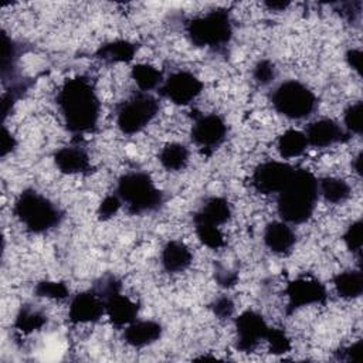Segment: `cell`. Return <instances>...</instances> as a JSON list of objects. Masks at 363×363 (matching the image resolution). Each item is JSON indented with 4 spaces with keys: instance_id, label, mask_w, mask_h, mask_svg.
I'll return each instance as SVG.
<instances>
[{
    "instance_id": "obj_41",
    "label": "cell",
    "mask_w": 363,
    "mask_h": 363,
    "mask_svg": "<svg viewBox=\"0 0 363 363\" xmlns=\"http://www.w3.org/2000/svg\"><path fill=\"white\" fill-rule=\"evenodd\" d=\"M269 10H285L288 6H289V3L288 1H265L264 3Z\"/></svg>"
},
{
    "instance_id": "obj_26",
    "label": "cell",
    "mask_w": 363,
    "mask_h": 363,
    "mask_svg": "<svg viewBox=\"0 0 363 363\" xmlns=\"http://www.w3.org/2000/svg\"><path fill=\"white\" fill-rule=\"evenodd\" d=\"M130 77L135 81L140 92H149L152 89H159L163 82L162 72L150 64H136L132 67Z\"/></svg>"
},
{
    "instance_id": "obj_36",
    "label": "cell",
    "mask_w": 363,
    "mask_h": 363,
    "mask_svg": "<svg viewBox=\"0 0 363 363\" xmlns=\"http://www.w3.org/2000/svg\"><path fill=\"white\" fill-rule=\"evenodd\" d=\"M213 313L218 318V319H228L233 316L234 313V302L228 298V296H220L217 298L211 305H210Z\"/></svg>"
},
{
    "instance_id": "obj_10",
    "label": "cell",
    "mask_w": 363,
    "mask_h": 363,
    "mask_svg": "<svg viewBox=\"0 0 363 363\" xmlns=\"http://www.w3.org/2000/svg\"><path fill=\"white\" fill-rule=\"evenodd\" d=\"M269 326L262 315L255 311L247 309L235 318V346L242 353L254 352L261 340H265Z\"/></svg>"
},
{
    "instance_id": "obj_19",
    "label": "cell",
    "mask_w": 363,
    "mask_h": 363,
    "mask_svg": "<svg viewBox=\"0 0 363 363\" xmlns=\"http://www.w3.org/2000/svg\"><path fill=\"white\" fill-rule=\"evenodd\" d=\"M296 242L294 230L285 221H272L264 230V244L275 254H288Z\"/></svg>"
},
{
    "instance_id": "obj_1",
    "label": "cell",
    "mask_w": 363,
    "mask_h": 363,
    "mask_svg": "<svg viewBox=\"0 0 363 363\" xmlns=\"http://www.w3.org/2000/svg\"><path fill=\"white\" fill-rule=\"evenodd\" d=\"M65 128L74 135L92 132L99 121L101 102L92 82L74 77L61 85L55 98Z\"/></svg>"
},
{
    "instance_id": "obj_13",
    "label": "cell",
    "mask_w": 363,
    "mask_h": 363,
    "mask_svg": "<svg viewBox=\"0 0 363 363\" xmlns=\"http://www.w3.org/2000/svg\"><path fill=\"white\" fill-rule=\"evenodd\" d=\"M295 167L288 163L268 160L258 164L252 173V187L261 194L279 193L291 179Z\"/></svg>"
},
{
    "instance_id": "obj_38",
    "label": "cell",
    "mask_w": 363,
    "mask_h": 363,
    "mask_svg": "<svg viewBox=\"0 0 363 363\" xmlns=\"http://www.w3.org/2000/svg\"><path fill=\"white\" fill-rule=\"evenodd\" d=\"M345 58L347 65L360 75L362 74V51L359 48H350L347 50Z\"/></svg>"
},
{
    "instance_id": "obj_17",
    "label": "cell",
    "mask_w": 363,
    "mask_h": 363,
    "mask_svg": "<svg viewBox=\"0 0 363 363\" xmlns=\"http://www.w3.org/2000/svg\"><path fill=\"white\" fill-rule=\"evenodd\" d=\"M231 217V206L227 199L220 196H211L204 200L199 211L193 216V224L201 223L208 225H221Z\"/></svg>"
},
{
    "instance_id": "obj_18",
    "label": "cell",
    "mask_w": 363,
    "mask_h": 363,
    "mask_svg": "<svg viewBox=\"0 0 363 363\" xmlns=\"http://www.w3.org/2000/svg\"><path fill=\"white\" fill-rule=\"evenodd\" d=\"M163 328L156 320H133L125 328L123 339L132 347H145L160 339Z\"/></svg>"
},
{
    "instance_id": "obj_23",
    "label": "cell",
    "mask_w": 363,
    "mask_h": 363,
    "mask_svg": "<svg viewBox=\"0 0 363 363\" xmlns=\"http://www.w3.org/2000/svg\"><path fill=\"white\" fill-rule=\"evenodd\" d=\"M308 140L303 132L288 129L277 140V150L282 159H292L301 156L306 147Z\"/></svg>"
},
{
    "instance_id": "obj_31",
    "label": "cell",
    "mask_w": 363,
    "mask_h": 363,
    "mask_svg": "<svg viewBox=\"0 0 363 363\" xmlns=\"http://www.w3.org/2000/svg\"><path fill=\"white\" fill-rule=\"evenodd\" d=\"M1 40H3V57H1V74L3 78H6L7 72L11 71L13 74V68L16 61L18 60V54H20V45H17L11 38H9V35L6 33L1 34Z\"/></svg>"
},
{
    "instance_id": "obj_9",
    "label": "cell",
    "mask_w": 363,
    "mask_h": 363,
    "mask_svg": "<svg viewBox=\"0 0 363 363\" xmlns=\"http://www.w3.org/2000/svg\"><path fill=\"white\" fill-rule=\"evenodd\" d=\"M159 94L174 105H189L203 91V82L189 71H176L163 79Z\"/></svg>"
},
{
    "instance_id": "obj_11",
    "label": "cell",
    "mask_w": 363,
    "mask_h": 363,
    "mask_svg": "<svg viewBox=\"0 0 363 363\" xmlns=\"http://www.w3.org/2000/svg\"><path fill=\"white\" fill-rule=\"evenodd\" d=\"M285 294L288 298L286 313H292L303 306L325 303L328 299L325 285L312 277H299L291 281L285 288Z\"/></svg>"
},
{
    "instance_id": "obj_8",
    "label": "cell",
    "mask_w": 363,
    "mask_h": 363,
    "mask_svg": "<svg viewBox=\"0 0 363 363\" xmlns=\"http://www.w3.org/2000/svg\"><path fill=\"white\" fill-rule=\"evenodd\" d=\"M95 289L104 298L105 315H108L113 326H128L138 319L139 303L121 292V282L115 277L109 275L102 278Z\"/></svg>"
},
{
    "instance_id": "obj_39",
    "label": "cell",
    "mask_w": 363,
    "mask_h": 363,
    "mask_svg": "<svg viewBox=\"0 0 363 363\" xmlns=\"http://www.w3.org/2000/svg\"><path fill=\"white\" fill-rule=\"evenodd\" d=\"M237 278L238 277H237L235 272H230V271H225V269H221V271L216 272V279H217V282L221 286H233V285H235Z\"/></svg>"
},
{
    "instance_id": "obj_42",
    "label": "cell",
    "mask_w": 363,
    "mask_h": 363,
    "mask_svg": "<svg viewBox=\"0 0 363 363\" xmlns=\"http://www.w3.org/2000/svg\"><path fill=\"white\" fill-rule=\"evenodd\" d=\"M352 166H353V170L360 176L362 174V152H359L357 156L353 159Z\"/></svg>"
},
{
    "instance_id": "obj_5",
    "label": "cell",
    "mask_w": 363,
    "mask_h": 363,
    "mask_svg": "<svg viewBox=\"0 0 363 363\" xmlns=\"http://www.w3.org/2000/svg\"><path fill=\"white\" fill-rule=\"evenodd\" d=\"M186 33L196 47L221 51L233 38V23L228 10L216 9L187 21Z\"/></svg>"
},
{
    "instance_id": "obj_35",
    "label": "cell",
    "mask_w": 363,
    "mask_h": 363,
    "mask_svg": "<svg viewBox=\"0 0 363 363\" xmlns=\"http://www.w3.org/2000/svg\"><path fill=\"white\" fill-rule=\"evenodd\" d=\"M121 206H122V201H121V199L118 197L116 193H115V194H108V196L101 201V204H99V207H98V211H96L98 218L102 220V221L109 220L111 217H113V216L118 213V210L121 208Z\"/></svg>"
},
{
    "instance_id": "obj_20",
    "label": "cell",
    "mask_w": 363,
    "mask_h": 363,
    "mask_svg": "<svg viewBox=\"0 0 363 363\" xmlns=\"http://www.w3.org/2000/svg\"><path fill=\"white\" fill-rule=\"evenodd\" d=\"M193 261L190 248L177 240L167 241L160 254V262L166 272L179 274L186 271Z\"/></svg>"
},
{
    "instance_id": "obj_29",
    "label": "cell",
    "mask_w": 363,
    "mask_h": 363,
    "mask_svg": "<svg viewBox=\"0 0 363 363\" xmlns=\"http://www.w3.org/2000/svg\"><path fill=\"white\" fill-rule=\"evenodd\" d=\"M194 228H196V234H197L199 240L206 247H208L211 250H218L225 245V238L218 227L197 223V224H194Z\"/></svg>"
},
{
    "instance_id": "obj_12",
    "label": "cell",
    "mask_w": 363,
    "mask_h": 363,
    "mask_svg": "<svg viewBox=\"0 0 363 363\" xmlns=\"http://www.w3.org/2000/svg\"><path fill=\"white\" fill-rule=\"evenodd\" d=\"M227 132V123L220 115L207 113L194 119L190 136L194 145L210 153L225 140Z\"/></svg>"
},
{
    "instance_id": "obj_32",
    "label": "cell",
    "mask_w": 363,
    "mask_h": 363,
    "mask_svg": "<svg viewBox=\"0 0 363 363\" xmlns=\"http://www.w3.org/2000/svg\"><path fill=\"white\" fill-rule=\"evenodd\" d=\"M265 340L268 342L269 352L274 354H284L292 349L291 340L286 336V333L277 328H269Z\"/></svg>"
},
{
    "instance_id": "obj_16",
    "label": "cell",
    "mask_w": 363,
    "mask_h": 363,
    "mask_svg": "<svg viewBox=\"0 0 363 363\" xmlns=\"http://www.w3.org/2000/svg\"><path fill=\"white\" fill-rule=\"evenodd\" d=\"M54 163L65 174H88L92 169L88 153L79 146H65L54 153Z\"/></svg>"
},
{
    "instance_id": "obj_34",
    "label": "cell",
    "mask_w": 363,
    "mask_h": 363,
    "mask_svg": "<svg viewBox=\"0 0 363 363\" xmlns=\"http://www.w3.org/2000/svg\"><path fill=\"white\" fill-rule=\"evenodd\" d=\"M277 69L269 60H259L252 68V78L258 85H268L275 79Z\"/></svg>"
},
{
    "instance_id": "obj_40",
    "label": "cell",
    "mask_w": 363,
    "mask_h": 363,
    "mask_svg": "<svg viewBox=\"0 0 363 363\" xmlns=\"http://www.w3.org/2000/svg\"><path fill=\"white\" fill-rule=\"evenodd\" d=\"M16 147V139L13 135L3 128V136H1V156L4 157L7 153H10Z\"/></svg>"
},
{
    "instance_id": "obj_3",
    "label": "cell",
    "mask_w": 363,
    "mask_h": 363,
    "mask_svg": "<svg viewBox=\"0 0 363 363\" xmlns=\"http://www.w3.org/2000/svg\"><path fill=\"white\" fill-rule=\"evenodd\" d=\"M13 211L26 230L34 234L58 227L64 218L62 210L34 189H26L17 196Z\"/></svg>"
},
{
    "instance_id": "obj_24",
    "label": "cell",
    "mask_w": 363,
    "mask_h": 363,
    "mask_svg": "<svg viewBox=\"0 0 363 363\" xmlns=\"http://www.w3.org/2000/svg\"><path fill=\"white\" fill-rule=\"evenodd\" d=\"M333 286L339 296L346 299L359 298L363 292V275L357 271H343L333 277Z\"/></svg>"
},
{
    "instance_id": "obj_33",
    "label": "cell",
    "mask_w": 363,
    "mask_h": 363,
    "mask_svg": "<svg viewBox=\"0 0 363 363\" xmlns=\"http://www.w3.org/2000/svg\"><path fill=\"white\" fill-rule=\"evenodd\" d=\"M343 241H345L346 248H347L350 252L360 254V251H362V242H363V238H362V220L353 221V223L346 228V231H345V234H343Z\"/></svg>"
},
{
    "instance_id": "obj_28",
    "label": "cell",
    "mask_w": 363,
    "mask_h": 363,
    "mask_svg": "<svg viewBox=\"0 0 363 363\" xmlns=\"http://www.w3.org/2000/svg\"><path fill=\"white\" fill-rule=\"evenodd\" d=\"M363 104L362 101H356L350 104L343 112V123L345 130L352 135H362L363 130Z\"/></svg>"
},
{
    "instance_id": "obj_7",
    "label": "cell",
    "mask_w": 363,
    "mask_h": 363,
    "mask_svg": "<svg viewBox=\"0 0 363 363\" xmlns=\"http://www.w3.org/2000/svg\"><path fill=\"white\" fill-rule=\"evenodd\" d=\"M159 101L149 92H138L116 108V125L123 135L143 130L157 115Z\"/></svg>"
},
{
    "instance_id": "obj_30",
    "label": "cell",
    "mask_w": 363,
    "mask_h": 363,
    "mask_svg": "<svg viewBox=\"0 0 363 363\" xmlns=\"http://www.w3.org/2000/svg\"><path fill=\"white\" fill-rule=\"evenodd\" d=\"M34 292L37 296L50 299H65L69 296V289L64 282L57 281H41L35 285Z\"/></svg>"
},
{
    "instance_id": "obj_21",
    "label": "cell",
    "mask_w": 363,
    "mask_h": 363,
    "mask_svg": "<svg viewBox=\"0 0 363 363\" xmlns=\"http://www.w3.org/2000/svg\"><path fill=\"white\" fill-rule=\"evenodd\" d=\"M139 45L128 41V40H113L109 43H105L101 45L95 57L106 64H113V62H129L135 58V54L138 52Z\"/></svg>"
},
{
    "instance_id": "obj_22",
    "label": "cell",
    "mask_w": 363,
    "mask_h": 363,
    "mask_svg": "<svg viewBox=\"0 0 363 363\" xmlns=\"http://www.w3.org/2000/svg\"><path fill=\"white\" fill-rule=\"evenodd\" d=\"M190 160V152L187 146L172 142L167 143L159 153V162L167 172H182L186 169Z\"/></svg>"
},
{
    "instance_id": "obj_37",
    "label": "cell",
    "mask_w": 363,
    "mask_h": 363,
    "mask_svg": "<svg viewBox=\"0 0 363 363\" xmlns=\"http://www.w3.org/2000/svg\"><path fill=\"white\" fill-rule=\"evenodd\" d=\"M360 352H362V342H356L347 347H343L340 350H337L335 354H336V359L337 360H342V362H356L359 360V356H360Z\"/></svg>"
},
{
    "instance_id": "obj_27",
    "label": "cell",
    "mask_w": 363,
    "mask_h": 363,
    "mask_svg": "<svg viewBox=\"0 0 363 363\" xmlns=\"http://www.w3.org/2000/svg\"><path fill=\"white\" fill-rule=\"evenodd\" d=\"M45 323L47 316L41 311L35 309L31 305H24L20 308L16 316L14 326L23 333H31L34 330H40Z\"/></svg>"
},
{
    "instance_id": "obj_4",
    "label": "cell",
    "mask_w": 363,
    "mask_h": 363,
    "mask_svg": "<svg viewBox=\"0 0 363 363\" xmlns=\"http://www.w3.org/2000/svg\"><path fill=\"white\" fill-rule=\"evenodd\" d=\"M116 194L130 214L139 216L153 213L164 204V194L159 190L152 177L140 170L122 174L118 179Z\"/></svg>"
},
{
    "instance_id": "obj_15",
    "label": "cell",
    "mask_w": 363,
    "mask_h": 363,
    "mask_svg": "<svg viewBox=\"0 0 363 363\" xmlns=\"http://www.w3.org/2000/svg\"><path fill=\"white\" fill-rule=\"evenodd\" d=\"M303 133L306 136L308 145L319 149L329 147L350 139V135L337 122L328 118L311 122Z\"/></svg>"
},
{
    "instance_id": "obj_2",
    "label": "cell",
    "mask_w": 363,
    "mask_h": 363,
    "mask_svg": "<svg viewBox=\"0 0 363 363\" xmlns=\"http://www.w3.org/2000/svg\"><path fill=\"white\" fill-rule=\"evenodd\" d=\"M319 197L318 179L306 169H295L285 187L278 193L277 208L282 221L302 224L308 221Z\"/></svg>"
},
{
    "instance_id": "obj_25",
    "label": "cell",
    "mask_w": 363,
    "mask_h": 363,
    "mask_svg": "<svg viewBox=\"0 0 363 363\" xmlns=\"http://www.w3.org/2000/svg\"><path fill=\"white\" fill-rule=\"evenodd\" d=\"M318 187L319 194H322L323 199L332 204L345 203L352 194L349 183L339 177H323L318 182Z\"/></svg>"
},
{
    "instance_id": "obj_6",
    "label": "cell",
    "mask_w": 363,
    "mask_h": 363,
    "mask_svg": "<svg viewBox=\"0 0 363 363\" xmlns=\"http://www.w3.org/2000/svg\"><path fill=\"white\" fill-rule=\"evenodd\" d=\"M269 99L279 115L294 121L309 118L318 106V98L313 91L296 79L281 82L272 91Z\"/></svg>"
},
{
    "instance_id": "obj_14",
    "label": "cell",
    "mask_w": 363,
    "mask_h": 363,
    "mask_svg": "<svg viewBox=\"0 0 363 363\" xmlns=\"http://www.w3.org/2000/svg\"><path fill=\"white\" fill-rule=\"evenodd\" d=\"M105 315V303L101 294L94 288L77 294L68 308V318L74 325L94 323Z\"/></svg>"
}]
</instances>
